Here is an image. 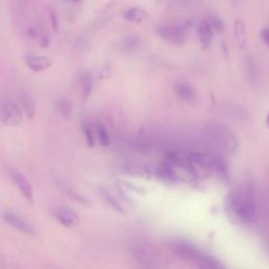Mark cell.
I'll return each mask as SVG.
<instances>
[{
    "mask_svg": "<svg viewBox=\"0 0 269 269\" xmlns=\"http://www.w3.org/2000/svg\"><path fill=\"white\" fill-rule=\"evenodd\" d=\"M226 207L232 216L241 223L251 224L257 218V205L251 185H241L230 191Z\"/></svg>",
    "mask_w": 269,
    "mask_h": 269,
    "instance_id": "cell-1",
    "label": "cell"
},
{
    "mask_svg": "<svg viewBox=\"0 0 269 269\" xmlns=\"http://www.w3.org/2000/svg\"><path fill=\"white\" fill-rule=\"evenodd\" d=\"M170 247L178 257L190 262H195L199 266L207 268L222 267V265L216 259L203 254L199 248H197L195 245L189 242L183 240L174 241L171 242Z\"/></svg>",
    "mask_w": 269,
    "mask_h": 269,
    "instance_id": "cell-2",
    "label": "cell"
},
{
    "mask_svg": "<svg viewBox=\"0 0 269 269\" xmlns=\"http://www.w3.org/2000/svg\"><path fill=\"white\" fill-rule=\"evenodd\" d=\"M204 134L207 140L216 148L234 152L238 149V140L234 133L219 123H209L204 127Z\"/></svg>",
    "mask_w": 269,
    "mask_h": 269,
    "instance_id": "cell-3",
    "label": "cell"
},
{
    "mask_svg": "<svg viewBox=\"0 0 269 269\" xmlns=\"http://www.w3.org/2000/svg\"><path fill=\"white\" fill-rule=\"evenodd\" d=\"M158 35L162 39L174 43L182 44L187 37V26L185 24H168L158 28Z\"/></svg>",
    "mask_w": 269,
    "mask_h": 269,
    "instance_id": "cell-4",
    "label": "cell"
},
{
    "mask_svg": "<svg viewBox=\"0 0 269 269\" xmlns=\"http://www.w3.org/2000/svg\"><path fill=\"white\" fill-rule=\"evenodd\" d=\"M24 114L19 105L13 101L0 103V122L7 126L16 127L23 123Z\"/></svg>",
    "mask_w": 269,
    "mask_h": 269,
    "instance_id": "cell-5",
    "label": "cell"
},
{
    "mask_svg": "<svg viewBox=\"0 0 269 269\" xmlns=\"http://www.w3.org/2000/svg\"><path fill=\"white\" fill-rule=\"evenodd\" d=\"M3 218L9 225H11L15 229L19 230V232H21L24 234H28V235H34L35 234V230L32 227V225L19 215L13 213V211H10V210L4 211Z\"/></svg>",
    "mask_w": 269,
    "mask_h": 269,
    "instance_id": "cell-6",
    "label": "cell"
},
{
    "mask_svg": "<svg viewBox=\"0 0 269 269\" xmlns=\"http://www.w3.org/2000/svg\"><path fill=\"white\" fill-rule=\"evenodd\" d=\"M10 177L14 184L20 190V193L24 195V197L29 200L31 203L34 201V191L31 183L28 181V179L19 172L18 170L11 169L10 170Z\"/></svg>",
    "mask_w": 269,
    "mask_h": 269,
    "instance_id": "cell-7",
    "label": "cell"
},
{
    "mask_svg": "<svg viewBox=\"0 0 269 269\" xmlns=\"http://www.w3.org/2000/svg\"><path fill=\"white\" fill-rule=\"evenodd\" d=\"M26 63L31 71L39 73V72H43L50 69L54 64V58L49 56L30 55V56H27Z\"/></svg>",
    "mask_w": 269,
    "mask_h": 269,
    "instance_id": "cell-8",
    "label": "cell"
},
{
    "mask_svg": "<svg viewBox=\"0 0 269 269\" xmlns=\"http://www.w3.org/2000/svg\"><path fill=\"white\" fill-rule=\"evenodd\" d=\"M134 256H136L138 262H141L146 266L153 265L158 260V252L149 245L138 246L134 251Z\"/></svg>",
    "mask_w": 269,
    "mask_h": 269,
    "instance_id": "cell-9",
    "label": "cell"
},
{
    "mask_svg": "<svg viewBox=\"0 0 269 269\" xmlns=\"http://www.w3.org/2000/svg\"><path fill=\"white\" fill-rule=\"evenodd\" d=\"M55 217L61 225L65 227L76 226L79 223V217L74 210L68 207H59L55 211Z\"/></svg>",
    "mask_w": 269,
    "mask_h": 269,
    "instance_id": "cell-10",
    "label": "cell"
},
{
    "mask_svg": "<svg viewBox=\"0 0 269 269\" xmlns=\"http://www.w3.org/2000/svg\"><path fill=\"white\" fill-rule=\"evenodd\" d=\"M198 37L200 43L202 44L204 50H207L209 46L211 44V41H213V37H214V29L211 28L210 24L208 20L202 21L199 27H198Z\"/></svg>",
    "mask_w": 269,
    "mask_h": 269,
    "instance_id": "cell-11",
    "label": "cell"
},
{
    "mask_svg": "<svg viewBox=\"0 0 269 269\" xmlns=\"http://www.w3.org/2000/svg\"><path fill=\"white\" fill-rule=\"evenodd\" d=\"M175 92L178 97L185 102L193 101L196 97L194 88L191 87V85L185 82H178L175 85Z\"/></svg>",
    "mask_w": 269,
    "mask_h": 269,
    "instance_id": "cell-12",
    "label": "cell"
},
{
    "mask_svg": "<svg viewBox=\"0 0 269 269\" xmlns=\"http://www.w3.org/2000/svg\"><path fill=\"white\" fill-rule=\"evenodd\" d=\"M124 18L129 23L133 24H140L143 23L147 19V13L141 8H130L128 9L125 14Z\"/></svg>",
    "mask_w": 269,
    "mask_h": 269,
    "instance_id": "cell-13",
    "label": "cell"
},
{
    "mask_svg": "<svg viewBox=\"0 0 269 269\" xmlns=\"http://www.w3.org/2000/svg\"><path fill=\"white\" fill-rule=\"evenodd\" d=\"M235 36L240 48L244 49L247 43V32L245 24L242 19H237L235 23Z\"/></svg>",
    "mask_w": 269,
    "mask_h": 269,
    "instance_id": "cell-14",
    "label": "cell"
},
{
    "mask_svg": "<svg viewBox=\"0 0 269 269\" xmlns=\"http://www.w3.org/2000/svg\"><path fill=\"white\" fill-rule=\"evenodd\" d=\"M99 194L100 196L102 197V199L111 207L114 208L115 210L117 211H120V213H122L123 211V206L121 205V203L115 198V196L111 195L110 191H108L106 188H100L99 189Z\"/></svg>",
    "mask_w": 269,
    "mask_h": 269,
    "instance_id": "cell-15",
    "label": "cell"
},
{
    "mask_svg": "<svg viewBox=\"0 0 269 269\" xmlns=\"http://www.w3.org/2000/svg\"><path fill=\"white\" fill-rule=\"evenodd\" d=\"M81 89H82V99L86 100L93 89V77L89 73H84L81 76Z\"/></svg>",
    "mask_w": 269,
    "mask_h": 269,
    "instance_id": "cell-16",
    "label": "cell"
},
{
    "mask_svg": "<svg viewBox=\"0 0 269 269\" xmlns=\"http://www.w3.org/2000/svg\"><path fill=\"white\" fill-rule=\"evenodd\" d=\"M246 68H247V74L249 77V80H251V82L253 83H256V81L258 80L259 74H258L257 65L251 57H247L246 58Z\"/></svg>",
    "mask_w": 269,
    "mask_h": 269,
    "instance_id": "cell-17",
    "label": "cell"
},
{
    "mask_svg": "<svg viewBox=\"0 0 269 269\" xmlns=\"http://www.w3.org/2000/svg\"><path fill=\"white\" fill-rule=\"evenodd\" d=\"M21 102H23V106L27 113V115L29 116V118H33L34 115H35V107H34V103H33V99L30 95H28L27 93H24L21 96Z\"/></svg>",
    "mask_w": 269,
    "mask_h": 269,
    "instance_id": "cell-18",
    "label": "cell"
},
{
    "mask_svg": "<svg viewBox=\"0 0 269 269\" xmlns=\"http://www.w3.org/2000/svg\"><path fill=\"white\" fill-rule=\"evenodd\" d=\"M97 133H98V138L102 146H108L109 145V134L107 132V129L105 126L101 123L97 125Z\"/></svg>",
    "mask_w": 269,
    "mask_h": 269,
    "instance_id": "cell-19",
    "label": "cell"
},
{
    "mask_svg": "<svg viewBox=\"0 0 269 269\" xmlns=\"http://www.w3.org/2000/svg\"><path fill=\"white\" fill-rule=\"evenodd\" d=\"M56 108H57V110H58V113L61 115L62 117L68 118V117L70 116V114H71V105H70V103L68 102V100H65V99H59L58 101H57Z\"/></svg>",
    "mask_w": 269,
    "mask_h": 269,
    "instance_id": "cell-20",
    "label": "cell"
},
{
    "mask_svg": "<svg viewBox=\"0 0 269 269\" xmlns=\"http://www.w3.org/2000/svg\"><path fill=\"white\" fill-rule=\"evenodd\" d=\"M208 23L210 24L211 28L215 29V30H216L217 32H219V33L224 30V23L221 20L220 18H218V17H216V16H211V17L209 18Z\"/></svg>",
    "mask_w": 269,
    "mask_h": 269,
    "instance_id": "cell-21",
    "label": "cell"
},
{
    "mask_svg": "<svg viewBox=\"0 0 269 269\" xmlns=\"http://www.w3.org/2000/svg\"><path fill=\"white\" fill-rule=\"evenodd\" d=\"M83 133L85 136V139H86V142L88 144V146H93L94 145V134H93V130L92 128L89 127V125L87 123H84L83 124Z\"/></svg>",
    "mask_w": 269,
    "mask_h": 269,
    "instance_id": "cell-22",
    "label": "cell"
},
{
    "mask_svg": "<svg viewBox=\"0 0 269 269\" xmlns=\"http://www.w3.org/2000/svg\"><path fill=\"white\" fill-rule=\"evenodd\" d=\"M66 191H68V195H69L72 199H74L76 202H79V203H81V204H87L86 199L83 198L80 194L76 193L75 190H73V189H68Z\"/></svg>",
    "mask_w": 269,
    "mask_h": 269,
    "instance_id": "cell-23",
    "label": "cell"
},
{
    "mask_svg": "<svg viewBox=\"0 0 269 269\" xmlns=\"http://www.w3.org/2000/svg\"><path fill=\"white\" fill-rule=\"evenodd\" d=\"M261 38L263 42L269 47V28H264L261 31Z\"/></svg>",
    "mask_w": 269,
    "mask_h": 269,
    "instance_id": "cell-24",
    "label": "cell"
},
{
    "mask_svg": "<svg viewBox=\"0 0 269 269\" xmlns=\"http://www.w3.org/2000/svg\"><path fill=\"white\" fill-rule=\"evenodd\" d=\"M125 47H126L128 50H132L133 48L138 47V40L134 39V38H132V37H129L128 39L125 41Z\"/></svg>",
    "mask_w": 269,
    "mask_h": 269,
    "instance_id": "cell-25",
    "label": "cell"
},
{
    "mask_svg": "<svg viewBox=\"0 0 269 269\" xmlns=\"http://www.w3.org/2000/svg\"><path fill=\"white\" fill-rule=\"evenodd\" d=\"M51 18H52V23H53V28L55 29V31H57V17L54 13H52Z\"/></svg>",
    "mask_w": 269,
    "mask_h": 269,
    "instance_id": "cell-26",
    "label": "cell"
},
{
    "mask_svg": "<svg viewBox=\"0 0 269 269\" xmlns=\"http://www.w3.org/2000/svg\"><path fill=\"white\" fill-rule=\"evenodd\" d=\"M228 3L230 4V6H233V7H236L239 3V0H228Z\"/></svg>",
    "mask_w": 269,
    "mask_h": 269,
    "instance_id": "cell-27",
    "label": "cell"
},
{
    "mask_svg": "<svg viewBox=\"0 0 269 269\" xmlns=\"http://www.w3.org/2000/svg\"><path fill=\"white\" fill-rule=\"evenodd\" d=\"M266 125H267V127H269V113H268L267 118H266Z\"/></svg>",
    "mask_w": 269,
    "mask_h": 269,
    "instance_id": "cell-28",
    "label": "cell"
},
{
    "mask_svg": "<svg viewBox=\"0 0 269 269\" xmlns=\"http://www.w3.org/2000/svg\"><path fill=\"white\" fill-rule=\"evenodd\" d=\"M70 2H74V3H78L80 0H70Z\"/></svg>",
    "mask_w": 269,
    "mask_h": 269,
    "instance_id": "cell-29",
    "label": "cell"
}]
</instances>
